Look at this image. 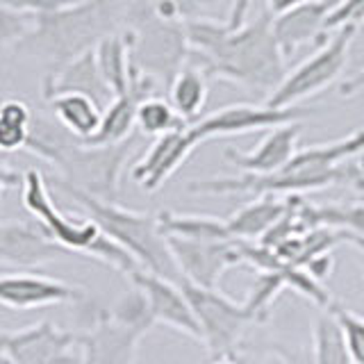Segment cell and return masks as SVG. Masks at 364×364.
I'll return each instance as SVG.
<instances>
[{
    "label": "cell",
    "instance_id": "1",
    "mask_svg": "<svg viewBox=\"0 0 364 364\" xmlns=\"http://www.w3.org/2000/svg\"><path fill=\"white\" fill-rule=\"evenodd\" d=\"M250 3H235L223 21L210 16H189L185 32L189 41V62L200 66L210 80H230L253 94L271 96L287 75V62L271 32L269 3L257 5L250 16Z\"/></svg>",
    "mask_w": 364,
    "mask_h": 364
},
{
    "label": "cell",
    "instance_id": "2",
    "mask_svg": "<svg viewBox=\"0 0 364 364\" xmlns=\"http://www.w3.org/2000/svg\"><path fill=\"white\" fill-rule=\"evenodd\" d=\"M134 148V136L119 146H89L50 119L34 117L26 151L57 168V180L98 200L117 203L119 180Z\"/></svg>",
    "mask_w": 364,
    "mask_h": 364
},
{
    "label": "cell",
    "instance_id": "3",
    "mask_svg": "<svg viewBox=\"0 0 364 364\" xmlns=\"http://www.w3.org/2000/svg\"><path fill=\"white\" fill-rule=\"evenodd\" d=\"M130 3H37V26L18 48L43 57L53 75L125 28ZM43 75V77H46Z\"/></svg>",
    "mask_w": 364,
    "mask_h": 364
},
{
    "label": "cell",
    "instance_id": "4",
    "mask_svg": "<svg viewBox=\"0 0 364 364\" xmlns=\"http://www.w3.org/2000/svg\"><path fill=\"white\" fill-rule=\"evenodd\" d=\"M21 200L34 216V221L46 230V235L66 253H82L91 259H98L114 271L123 273L125 278L141 271V267L119 244H114L89 216H73L57 208L48 191V182L37 168H30L23 176Z\"/></svg>",
    "mask_w": 364,
    "mask_h": 364
},
{
    "label": "cell",
    "instance_id": "5",
    "mask_svg": "<svg viewBox=\"0 0 364 364\" xmlns=\"http://www.w3.org/2000/svg\"><path fill=\"white\" fill-rule=\"evenodd\" d=\"M185 21L187 5H128L125 30L130 32V57L136 71L155 82H164L166 87L171 85V80L191 57Z\"/></svg>",
    "mask_w": 364,
    "mask_h": 364
},
{
    "label": "cell",
    "instance_id": "6",
    "mask_svg": "<svg viewBox=\"0 0 364 364\" xmlns=\"http://www.w3.org/2000/svg\"><path fill=\"white\" fill-rule=\"evenodd\" d=\"M55 187H60L66 196H71L77 205H82L89 219L94 221L102 232H105L114 244H119L128 253L141 271L153 273V276L166 278L171 282H182L180 271L168 250V242L159 228L157 214L151 212H134L121 208L119 203L98 200L89 193H82L73 187L64 185L62 180L53 178Z\"/></svg>",
    "mask_w": 364,
    "mask_h": 364
},
{
    "label": "cell",
    "instance_id": "7",
    "mask_svg": "<svg viewBox=\"0 0 364 364\" xmlns=\"http://www.w3.org/2000/svg\"><path fill=\"white\" fill-rule=\"evenodd\" d=\"M153 326L144 294L128 291L112 310H100L96 321L77 335L80 364H134L141 339Z\"/></svg>",
    "mask_w": 364,
    "mask_h": 364
},
{
    "label": "cell",
    "instance_id": "8",
    "mask_svg": "<svg viewBox=\"0 0 364 364\" xmlns=\"http://www.w3.org/2000/svg\"><path fill=\"white\" fill-rule=\"evenodd\" d=\"M180 287L200 328V344L214 360L235 355L250 326L264 323L269 318L248 301L237 303L219 289H203L189 282H180Z\"/></svg>",
    "mask_w": 364,
    "mask_h": 364
},
{
    "label": "cell",
    "instance_id": "9",
    "mask_svg": "<svg viewBox=\"0 0 364 364\" xmlns=\"http://www.w3.org/2000/svg\"><path fill=\"white\" fill-rule=\"evenodd\" d=\"M358 28H339L323 37V43H316V50L287 71L280 87L267 98V105L278 109L299 107L301 102L321 94L333 87L341 73L346 71L350 46L355 41Z\"/></svg>",
    "mask_w": 364,
    "mask_h": 364
},
{
    "label": "cell",
    "instance_id": "10",
    "mask_svg": "<svg viewBox=\"0 0 364 364\" xmlns=\"http://www.w3.org/2000/svg\"><path fill=\"white\" fill-rule=\"evenodd\" d=\"M310 109L301 107H289V109H278L271 105H255V102H232V105H223L214 109L208 117H203L198 123L189 125L191 134L196 136V141H210L219 139V136H237V134H248V132H259V130H276L282 125L299 123L305 119Z\"/></svg>",
    "mask_w": 364,
    "mask_h": 364
},
{
    "label": "cell",
    "instance_id": "11",
    "mask_svg": "<svg viewBox=\"0 0 364 364\" xmlns=\"http://www.w3.org/2000/svg\"><path fill=\"white\" fill-rule=\"evenodd\" d=\"M0 355L9 364H75L77 335L37 321L16 333H0Z\"/></svg>",
    "mask_w": 364,
    "mask_h": 364
},
{
    "label": "cell",
    "instance_id": "12",
    "mask_svg": "<svg viewBox=\"0 0 364 364\" xmlns=\"http://www.w3.org/2000/svg\"><path fill=\"white\" fill-rule=\"evenodd\" d=\"M166 242L182 282L203 289H219L225 273L244 264L237 242H200L180 237H166Z\"/></svg>",
    "mask_w": 364,
    "mask_h": 364
},
{
    "label": "cell",
    "instance_id": "13",
    "mask_svg": "<svg viewBox=\"0 0 364 364\" xmlns=\"http://www.w3.org/2000/svg\"><path fill=\"white\" fill-rule=\"evenodd\" d=\"M335 3H269L271 32L284 62L299 53L305 43H321L326 37V18Z\"/></svg>",
    "mask_w": 364,
    "mask_h": 364
},
{
    "label": "cell",
    "instance_id": "14",
    "mask_svg": "<svg viewBox=\"0 0 364 364\" xmlns=\"http://www.w3.org/2000/svg\"><path fill=\"white\" fill-rule=\"evenodd\" d=\"M200 144L191 134L189 125L171 134L157 136L153 144L146 148V153L136 159L130 168V178L139 189L153 193L159 191L166 182L173 178L180 166L187 162L189 155L196 151Z\"/></svg>",
    "mask_w": 364,
    "mask_h": 364
},
{
    "label": "cell",
    "instance_id": "15",
    "mask_svg": "<svg viewBox=\"0 0 364 364\" xmlns=\"http://www.w3.org/2000/svg\"><path fill=\"white\" fill-rule=\"evenodd\" d=\"M130 282L134 289L144 294L155 326H168L182 335L200 341V328L196 323V316H193L191 305L178 282L153 276L148 271H136L134 276H130Z\"/></svg>",
    "mask_w": 364,
    "mask_h": 364
},
{
    "label": "cell",
    "instance_id": "16",
    "mask_svg": "<svg viewBox=\"0 0 364 364\" xmlns=\"http://www.w3.org/2000/svg\"><path fill=\"white\" fill-rule=\"evenodd\" d=\"M85 289L64 280L37 276V273H14L0 276V305L9 310H37V307L68 305L85 301Z\"/></svg>",
    "mask_w": 364,
    "mask_h": 364
},
{
    "label": "cell",
    "instance_id": "17",
    "mask_svg": "<svg viewBox=\"0 0 364 364\" xmlns=\"http://www.w3.org/2000/svg\"><path fill=\"white\" fill-rule=\"evenodd\" d=\"M62 255L66 250L57 246L37 221L0 223V264L37 269Z\"/></svg>",
    "mask_w": 364,
    "mask_h": 364
},
{
    "label": "cell",
    "instance_id": "18",
    "mask_svg": "<svg viewBox=\"0 0 364 364\" xmlns=\"http://www.w3.org/2000/svg\"><path fill=\"white\" fill-rule=\"evenodd\" d=\"M301 139V125L289 123L282 128L269 130L253 151H237V148H228L223 157L235 168L248 176H271L289 162V159L299 151Z\"/></svg>",
    "mask_w": 364,
    "mask_h": 364
},
{
    "label": "cell",
    "instance_id": "19",
    "mask_svg": "<svg viewBox=\"0 0 364 364\" xmlns=\"http://www.w3.org/2000/svg\"><path fill=\"white\" fill-rule=\"evenodd\" d=\"M41 91L46 100L62 96V94H82V96H89L102 109L114 100V96L109 94V89L105 87V82H102V77L98 73L94 50L75 57L73 62H68L53 75H46L41 82Z\"/></svg>",
    "mask_w": 364,
    "mask_h": 364
},
{
    "label": "cell",
    "instance_id": "20",
    "mask_svg": "<svg viewBox=\"0 0 364 364\" xmlns=\"http://www.w3.org/2000/svg\"><path fill=\"white\" fill-rule=\"evenodd\" d=\"M130 48H132L130 32L125 28L109 34V37H105L94 48L98 73L114 98L128 94L132 87L134 66H132Z\"/></svg>",
    "mask_w": 364,
    "mask_h": 364
},
{
    "label": "cell",
    "instance_id": "21",
    "mask_svg": "<svg viewBox=\"0 0 364 364\" xmlns=\"http://www.w3.org/2000/svg\"><path fill=\"white\" fill-rule=\"evenodd\" d=\"M287 212V198H255L244 203L225 219L232 242H259Z\"/></svg>",
    "mask_w": 364,
    "mask_h": 364
},
{
    "label": "cell",
    "instance_id": "22",
    "mask_svg": "<svg viewBox=\"0 0 364 364\" xmlns=\"http://www.w3.org/2000/svg\"><path fill=\"white\" fill-rule=\"evenodd\" d=\"M210 96V77L205 75L200 66L187 62L176 73L168 85V102L178 117L187 125H193L203 119V109L208 105Z\"/></svg>",
    "mask_w": 364,
    "mask_h": 364
},
{
    "label": "cell",
    "instance_id": "23",
    "mask_svg": "<svg viewBox=\"0 0 364 364\" xmlns=\"http://www.w3.org/2000/svg\"><path fill=\"white\" fill-rule=\"evenodd\" d=\"M53 121L57 125L75 136L80 141H89L96 134L100 119H102V107L96 105L89 96L82 94H62L48 100Z\"/></svg>",
    "mask_w": 364,
    "mask_h": 364
},
{
    "label": "cell",
    "instance_id": "24",
    "mask_svg": "<svg viewBox=\"0 0 364 364\" xmlns=\"http://www.w3.org/2000/svg\"><path fill=\"white\" fill-rule=\"evenodd\" d=\"M157 221L164 237L200 239V242H232L230 235H228L225 219H221V216L180 214V212L162 210L157 212Z\"/></svg>",
    "mask_w": 364,
    "mask_h": 364
},
{
    "label": "cell",
    "instance_id": "25",
    "mask_svg": "<svg viewBox=\"0 0 364 364\" xmlns=\"http://www.w3.org/2000/svg\"><path fill=\"white\" fill-rule=\"evenodd\" d=\"M307 216L316 228H330L344 237L364 239V203L353 205H312L307 203Z\"/></svg>",
    "mask_w": 364,
    "mask_h": 364
},
{
    "label": "cell",
    "instance_id": "26",
    "mask_svg": "<svg viewBox=\"0 0 364 364\" xmlns=\"http://www.w3.org/2000/svg\"><path fill=\"white\" fill-rule=\"evenodd\" d=\"M134 128L141 134L157 139V136H164V134L187 128V123L178 117L176 109L171 107V102L166 98L148 96L139 102V107H136Z\"/></svg>",
    "mask_w": 364,
    "mask_h": 364
},
{
    "label": "cell",
    "instance_id": "27",
    "mask_svg": "<svg viewBox=\"0 0 364 364\" xmlns=\"http://www.w3.org/2000/svg\"><path fill=\"white\" fill-rule=\"evenodd\" d=\"M310 350L314 364H350L339 328L328 310H318V314L314 316Z\"/></svg>",
    "mask_w": 364,
    "mask_h": 364
},
{
    "label": "cell",
    "instance_id": "28",
    "mask_svg": "<svg viewBox=\"0 0 364 364\" xmlns=\"http://www.w3.org/2000/svg\"><path fill=\"white\" fill-rule=\"evenodd\" d=\"M37 26V3H0V53L18 48Z\"/></svg>",
    "mask_w": 364,
    "mask_h": 364
},
{
    "label": "cell",
    "instance_id": "29",
    "mask_svg": "<svg viewBox=\"0 0 364 364\" xmlns=\"http://www.w3.org/2000/svg\"><path fill=\"white\" fill-rule=\"evenodd\" d=\"M328 312L333 314L339 328V335L341 341H344L350 364H364V316L348 310L346 305H341L337 301L328 307Z\"/></svg>",
    "mask_w": 364,
    "mask_h": 364
},
{
    "label": "cell",
    "instance_id": "30",
    "mask_svg": "<svg viewBox=\"0 0 364 364\" xmlns=\"http://www.w3.org/2000/svg\"><path fill=\"white\" fill-rule=\"evenodd\" d=\"M364 23V0H346V3H335L326 18V34L339 28H358Z\"/></svg>",
    "mask_w": 364,
    "mask_h": 364
},
{
    "label": "cell",
    "instance_id": "31",
    "mask_svg": "<svg viewBox=\"0 0 364 364\" xmlns=\"http://www.w3.org/2000/svg\"><path fill=\"white\" fill-rule=\"evenodd\" d=\"M341 185H348L364 203V153L341 166Z\"/></svg>",
    "mask_w": 364,
    "mask_h": 364
},
{
    "label": "cell",
    "instance_id": "32",
    "mask_svg": "<svg viewBox=\"0 0 364 364\" xmlns=\"http://www.w3.org/2000/svg\"><path fill=\"white\" fill-rule=\"evenodd\" d=\"M273 353L282 364H314L312 350L305 346H284V344H273Z\"/></svg>",
    "mask_w": 364,
    "mask_h": 364
},
{
    "label": "cell",
    "instance_id": "33",
    "mask_svg": "<svg viewBox=\"0 0 364 364\" xmlns=\"http://www.w3.org/2000/svg\"><path fill=\"white\" fill-rule=\"evenodd\" d=\"M23 176L26 173H18V171L11 168L3 159V153H0V198H3V191L18 185L23 187ZM0 205H3V200H0Z\"/></svg>",
    "mask_w": 364,
    "mask_h": 364
},
{
    "label": "cell",
    "instance_id": "34",
    "mask_svg": "<svg viewBox=\"0 0 364 364\" xmlns=\"http://www.w3.org/2000/svg\"><path fill=\"white\" fill-rule=\"evenodd\" d=\"M362 91H364V66L360 68L355 75L346 77L344 82L339 85V96L341 98H353V96L362 94Z\"/></svg>",
    "mask_w": 364,
    "mask_h": 364
},
{
    "label": "cell",
    "instance_id": "35",
    "mask_svg": "<svg viewBox=\"0 0 364 364\" xmlns=\"http://www.w3.org/2000/svg\"><path fill=\"white\" fill-rule=\"evenodd\" d=\"M212 364H239V360H237L235 355H230V358H219V360H214Z\"/></svg>",
    "mask_w": 364,
    "mask_h": 364
},
{
    "label": "cell",
    "instance_id": "36",
    "mask_svg": "<svg viewBox=\"0 0 364 364\" xmlns=\"http://www.w3.org/2000/svg\"><path fill=\"white\" fill-rule=\"evenodd\" d=\"M267 364H282V362H280V360H278V358H273V360H269V362H267Z\"/></svg>",
    "mask_w": 364,
    "mask_h": 364
},
{
    "label": "cell",
    "instance_id": "37",
    "mask_svg": "<svg viewBox=\"0 0 364 364\" xmlns=\"http://www.w3.org/2000/svg\"><path fill=\"white\" fill-rule=\"evenodd\" d=\"M0 364H9V362H7V360H5L3 355H0Z\"/></svg>",
    "mask_w": 364,
    "mask_h": 364
}]
</instances>
